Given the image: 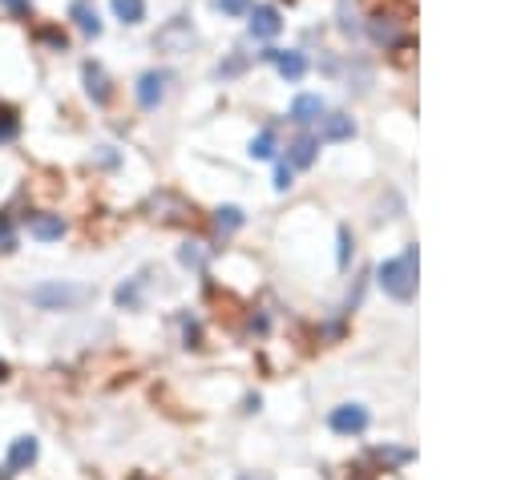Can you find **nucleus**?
Returning <instances> with one entry per match:
<instances>
[{"label":"nucleus","instance_id":"nucleus-1","mask_svg":"<svg viewBox=\"0 0 517 480\" xmlns=\"http://www.w3.org/2000/svg\"><path fill=\"white\" fill-rule=\"evenodd\" d=\"M380 287H384L392 299L408 303L412 291H416V251L400 254V259H388L384 267H380Z\"/></svg>","mask_w":517,"mask_h":480},{"label":"nucleus","instance_id":"nucleus-2","mask_svg":"<svg viewBox=\"0 0 517 480\" xmlns=\"http://www.w3.org/2000/svg\"><path fill=\"white\" fill-rule=\"evenodd\" d=\"M89 299V287H77V283H41V287L28 291V303H36L41 311H69V307L85 303Z\"/></svg>","mask_w":517,"mask_h":480},{"label":"nucleus","instance_id":"nucleus-3","mask_svg":"<svg viewBox=\"0 0 517 480\" xmlns=\"http://www.w3.org/2000/svg\"><path fill=\"white\" fill-rule=\"evenodd\" d=\"M166 85H170V73H141V81H138L141 109H158L162 97H166Z\"/></svg>","mask_w":517,"mask_h":480},{"label":"nucleus","instance_id":"nucleus-4","mask_svg":"<svg viewBox=\"0 0 517 480\" xmlns=\"http://www.w3.org/2000/svg\"><path fill=\"white\" fill-rule=\"evenodd\" d=\"M368 428V412L359 408V404H343V408L332 412V432H364Z\"/></svg>","mask_w":517,"mask_h":480},{"label":"nucleus","instance_id":"nucleus-5","mask_svg":"<svg viewBox=\"0 0 517 480\" xmlns=\"http://www.w3.org/2000/svg\"><path fill=\"white\" fill-rule=\"evenodd\" d=\"M267 61L275 65V69L283 73L287 81H299L307 73V61H303V52H283V49H271V52H263Z\"/></svg>","mask_w":517,"mask_h":480},{"label":"nucleus","instance_id":"nucleus-6","mask_svg":"<svg viewBox=\"0 0 517 480\" xmlns=\"http://www.w3.org/2000/svg\"><path fill=\"white\" fill-rule=\"evenodd\" d=\"M279 28H283V20H279V12H275L271 4H259V9L251 12V36H259V41H271Z\"/></svg>","mask_w":517,"mask_h":480},{"label":"nucleus","instance_id":"nucleus-7","mask_svg":"<svg viewBox=\"0 0 517 480\" xmlns=\"http://www.w3.org/2000/svg\"><path fill=\"white\" fill-rule=\"evenodd\" d=\"M81 77H85V89H89V97H93L97 105H106L109 97H114V89H109V77H106V69H101V65L85 61V69H81Z\"/></svg>","mask_w":517,"mask_h":480},{"label":"nucleus","instance_id":"nucleus-8","mask_svg":"<svg viewBox=\"0 0 517 480\" xmlns=\"http://www.w3.org/2000/svg\"><path fill=\"white\" fill-rule=\"evenodd\" d=\"M28 235L41 238V243H53V238L65 235V219L61 214H33L28 219Z\"/></svg>","mask_w":517,"mask_h":480},{"label":"nucleus","instance_id":"nucleus-9","mask_svg":"<svg viewBox=\"0 0 517 480\" xmlns=\"http://www.w3.org/2000/svg\"><path fill=\"white\" fill-rule=\"evenodd\" d=\"M69 17L77 20V28L85 36H101V17H97L93 0H73V4H69Z\"/></svg>","mask_w":517,"mask_h":480},{"label":"nucleus","instance_id":"nucleus-10","mask_svg":"<svg viewBox=\"0 0 517 480\" xmlns=\"http://www.w3.org/2000/svg\"><path fill=\"white\" fill-rule=\"evenodd\" d=\"M36 452H41L36 436H17V440H12V448H9V472L28 468V464L36 460Z\"/></svg>","mask_w":517,"mask_h":480},{"label":"nucleus","instance_id":"nucleus-11","mask_svg":"<svg viewBox=\"0 0 517 480\" xmlns=\"http://www.w3.org/2000/svg\"><path fill=\"white\" fill-rule=\"evenodd\" d=\"M316 146H319V141L311 138V133H299V138L287 146L291 166H299V170H307V166H311V162H316Z\"/></svg>","mask_w":517,"mask_h":480},{"label":"nucleus","instance_id":"nucleus-12","mask_svg":"<svg viewBox=\"0 0 517 480\" xmlns=\"http://www.w3.org/2000/svg\"><path fill=\"white\" fill-rule=\"evenodd\" d=\"M291 117H295L299 125H307V122H316V117H324V97H316V93L295 97V105H291Z\"/></svg>","mask_w":517,"mask_h":480},{"label":"nucleus","instance_id":"nucleus-13","mask_svg":"<svg viewBox=\"0 0 517 480\" xmlns=\"http://www.w3.org/2000/svg\"><path fill=\"white\" fill-rule=\"evenodd\" d=\"M351 133H356V125H351V117H343V114H327L324 125H319V138L324 141H348Z\"/></svg>","mask_w":517,"mask_h":480},{"label":"nucleus","instance_id":"nucleus-14","mask_svg":"<svg viewBox=\"0 0 517 480\" xmlns=\"http://www.w3.org/2000/svg\"><path fill=\"white\" fill-rule=\"evenodd\" d=\"M114 12L122 25H138L146 17V0H114Z\"/></svg>","mask_w":517,"mask_h":480},{"label":"nucleus","instance_id":"nucleus-15","mask_svg":"<svg viewBox=\"0 0 517 480\" xmlns=\"http://www.w3.org/2000/svg\"><path fill=\"white\" fill-rule=\"evenodd\" d=\"M186 41H190V25H186V20H174L170 28H162V33H158L162 49H178V44H186Z\"/></svg>","mask_w":517,"mask_h":480},{"label":"nucleus","instance_id":"nucleus-16","mask_svg":"<svg viewBox=\"0 0 517 480\" xmlns=\"http://www.w3.org/2000/svg\"><path fill=\"white\" fill-rule=\"evenodd\" d=\"M251 157H275V133H271V130L254 133V141H251Z\"/></svg>","mask_w":517,"mask_h":480},{"label":"nucleus","instance_id":"nucleus-17","mask_svg":"<svg viewBox=\"0 0 517 480\" xmlns=\"http://www.w3.org/2000/svg\"><path fill=\"white\" fill-rule=\"evenodd\" d=\"M17 246V230H12V219L9 214H0V254H9Z\"/></svg>","mask_w":517,"mask_h":480},{"label":"nucleus","instance_id":"nucleus-18","mask_svg":"<svg viewBox=\"0 0 517 480\" xmlns=\"http://www.w3.org/2000/svg\"><path fill=\"white\" fill-rule=\"evenodd\" d=\"M238 222H243V214H238L235 206H227V210H219V230H235Z\"/></svg>","mask_w":517,"mask_h":480},{"label":"nucleus","instance_id":"nucleus-19","mask_svg":"<svg viewBox=\"0 0 517 480\" xmlns=\"http://www.w3.org/2000/svg\"><path fill=\"white\" fill-rule=\"evenodd\" d=\"M12 138H17V117L0 114V141H12Z\"/></svg>","mask_w":517,"mask_h":480},{"label":"nucleus","instance_id":"nucleus-20","mask_svg":"<svg viewBox=\"0 0 517 480\" xmlns=\"http://www.w3.org/2000/svg\"><path fill=\"white\" fill-rule=\"evenodd\" d=\"M219 9L230 12V17H243V12L251 9V0H219Z\"/></svg>","mask_w":517,"mask_h":480},{"label":"nucleus","instance_id":"nucleus-21","mask_svg":"<svg viewBox=\"0 0 517 480\" xmlns=\"http://www.w3.org/2000/svg\"><path fill=\"white\" fill-rule=\"evenodd\" d=\"M0 4H4L12 17H28V9H33V0H0Z\"/></svg>","mask_w":517,"mask_h":480},{"label":"nucleus","instance_id":"nucleus-22","mask_svg":"<svg viewBox=\"0 0 517 480\" xmlns=\"http://www.w3.org/2000/svg\"><path fill=\"white\" fill-rule=\"evenodd\" d=\"M291 186V162H283L279 170H275V190H287Z\"/></svg>","mask_w":517,"mask_h":480},{"label":"nucleus","instance_id":"nucleus-23","mask_svg":"<svg viewBox=\"0 0 517 480\" xmlns=\"http://www.w3.org/2000/svg\"><path fill=\"white\" fill-rule=\"evenodd\" d=\"M41 41H49L53 49H65V33H57V28H41Z\"/></svg>","mask_w":517,"mask_h":480},{"label":"nucleus","instance_id":"nucleus-24","mask_svg":"<svg viewBox=\"0 0 517 480\" xmlns=\"http://www.w3.org/2000/svg\"><path fill=\"white\" fill-rule=\"evenodd\" d=\"M182 262H186V267H198V262H202V254H198V251H190V246H186V251H182Z\"/></svg>","mask_w":517,"mask_h":480},{"label":"nucleus","instance_id":"nucleus-25","mask_svg":"<svg viewBox=\"0 0 517 480\" xmlns=\"http://www.w3.org/2000/svg\"><path fill=\"white\" fill-rule=\"evenodd\" d=\"M340 262H348V230H340Z\"/></svg>","mask_w":517,"mask_h":480},{"label":"nucleus","instance_id":"nucleus-26","mask_svg":"<svg viewBox=\"0 0 517 480\" xmlns=\"http://www.w3.org/2000/svg\"><path fill=\"white\" fill-rule=\"evenodd\" d=\"M0 380H9V364L4 359H0Z\"/></svg>","mask_w":517,"mask_h":480}]
</instances>
